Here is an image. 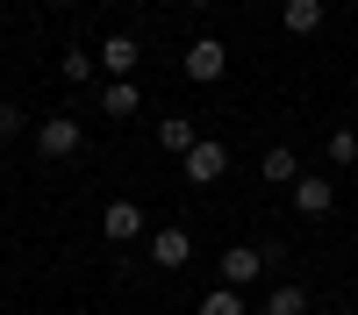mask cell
<instances>
[{
	"mask_svg": "<svg viewBox=\"0 0 358 315\" xmlns=\"http://www.w3.org/2000/svg\"><path fill=\"white\" fill-rule=\"evenodd\" d=\"M273 258H280V244H236V251H222V286H236V294L258 286V272L273 265Z\"/></svg>",
	"mask_w": 358,
	"mask_h": 315,
	"instance_id": "cell-1",
	"label": "cell"
},
{
	"mask_svg": "<svg viewBox=\"0 0 358 315\" xmlns=\"http://www.w3.org/2000/svg\"><path fill=\"white\" fill-rule=\"evenodd\" d=\"M179 172H187V180H194V186H215V180H222V172H229V143H215V136H201V143H194V151H187V158H179Z\"/></svg>",
	"mask_w": 358,
	"mask_h": 315,
	"instance_id": "cell-2",
	"label": "cell"
},
{
	"mask_svg": "<svg viewBox=\"0 0 358 315\" xmlns=\"http://www.w3.org/2000/svg\"><path fill=\"white\" fill-rule=\"evenodd\" d=\"M36 151H43V158H79V151H86V129L72 122V115H50V122L36 129Z\"/></svg>",
	"mask_w": 358,
	"mask_h": 315,
	"instance_id": "cell-3",
	"label": "cell"
},
{
	"mask_svg": "<svg viewBox=\"0 0 358 315\" xmlns=\"http://www.w3.org/2000/svg\"><path fill=\"white\" fill-rule=\"evenodd\" d=\"M187 258H194V237H187V229H179V222H165L158 237H151V265L179 272V265H187Z\"/></svg>",
	"mask_w": 358,
	"mask_h": 315,
	"instance_id": "cell-4",
	"label": "cell"
},
{
	"mask_svg": "<svg viewBox=\"0 0 358 315\" xmlns=\"http://www.w3.org/2000/svg\"><path fill=\"white\" fill-rule=\"evenodd\" d=\"M330 208H337V186L301 172V180H294V215H330Z\"/></svg>",
	"mask_w": 358,
	"mask_h": 315,
	"instance_id": "cell-5",
	"label": "cell"
},
{
	"mask_svg": "<svg viewBox=\"0 0 358 315\" xmlns=\"http://www.w3.org/2000/svg\"><path fill=\"white\" fill-rule=\"evenodd\" d=\"M136 108H143V86L136 79H108L101 86V115H108V122H129Z\"/></svg>",
	"mask_w": 358,
	"mask_h": 315,
	"instance_id": "cell-6",
	"label": "cell"
},
{
	"mask_svg": "<svg viewBox=\"0 0 358 315\" xmlns=\"http://www.w3.org/2000/svg\"><path fill=\"white\" fill-rule=\"evenodd\" d=\"M222 72H229V50H222L215 36H201V43L187 50V79H201V86H208V79H222Z\"/></svg>",
	"mask_w": 358,
	"mask_h": 315,
	"instance_id": "cell-7",
	"label": "cell"
},
{
	"mask_svg": "<svg viewBox=\"0 0 358 315\" xmlns=\"http://www.w3.org/2000/svg\"><path fill=\"white\" fill-rule=\"evenodd\" d=\"M258 180H265V186H294V180H301V158H294L287 143H273V151L258 158Z\"/></svg>",
	"mask_w": 358,
	"mask_h": 315,
	"instance_id": "cell-8",
	"label": "cell"
},
{
	"mask_svg": "<svg viewBox=\"0 0 358 315\" xmlns=\"http://www.w3.org/2000/svg\"><path fill=\"white\" fill-rule=\"evenodd\" d=\"M101 229H108L115 244H136L143 237V208H136V200H115V208L101 215Z\"/></svg>",
	"mask_w": 358,
	"mask_h": 315,
	"instance_id": "cell-9",
	"label": "cell"
},
{
	"mask_svg": "<svg viewBox=\"0 0 358 315\" xmlns=\"http://www.w3.org/2000/svg\"><path fill=\"white\" fill-rule=\"evenodd\" d=\"M101 65H108L115 79H129V72L143 65V43H136V36H108V43H101Z\"/></svg>",
	"mask_w": 358,
	"mask_h": 315,
	"instance_id": "cell-10",
	"label": "cell"
},
{
	"mask_svg": "<svg viewBox=\"0 0 358 315\" xmlns=\"http://www.w3.org/2000/svg\"><path fill=\"white\" fill-rule=\"evenodd\" d=\"M158 143H165V151H172V158H187V151H194V143H201V129L187 122V115H165V122H158Z\"/></svg>",
	"mask_w": 358,
	"mask_h": 315,
	"instance_id": "cell-11",
	"label": "cell"
},
{
	"mask_svg": "<svg viewBox=\"0 0 358 315\" xmlns=\"http://www.w3.org/2000/svg\"><path fill=\"white\" fill-rule=\"evenodd\" d=\"M287 29H294V36H315V29H322V0H287V15H280Z\"/></svg>",
	"mask_w": 358,
	"mask_h": 315,
	"instance_id": "cell-12",
	"label": "cell"
},
{
	"mask_svg": "<svg viewBox=\"0 0 358 315\" xmlns=\"http://www.w3.org/2000/svg\"><path fill=\"white\" fill-rule=\"evenodd\" d=\"M258 308H265V315H308V294H301V286H273Z\"/></svg>",
	"mask_w": 358,
	"mask_h": 315,
	"instance_id": "cell-13",
	"label": "cell"
},
{
	"mask_svg": "<svg viewBox=\"0 0 358 315\" xmlns=\"http://www.w3.org/2000/svg\"><path fill=\"white\" fill-rule=\"evenodd\" d=\"M201 315H244V294H236V286H215V294H201Z\"/></svg>",
	"mask_w": 358,
	"mask_h": 315,
	"instance_id": "cell-14",
	"label": "cell"
},
{
	"mask_svg": "<svg viewBox=\"0 0 358 315\" xmlns=\"http://www.w3.org/2000/svg\"><path fill=\"white\" fill-rule=\"evenodd\" d=\"M322 151H330V165H351V158H358V129H330V136H322Z\"/></svg>",
	"mask_w": 358,
	"mask_h": 315,
	"instance_id": "cell-15",
	"label": "cell"
},
{
	"mask_svg": "<svg viewBox=\"0 0 358 315\" xmlns=\"http://www.w3.org/2000/svg\"><path fill=\"white\" fill-rule=\"evenodd\" d=\"M65 79L86 86V79H94V57H86V50H65Z\"/></svg>",
	"mask_w": 358,
	"mask_h": 315,
	"instance_id": "cell-16",
	"label": "cell"
},
{
	"mask_svg": "<svg viewBox=\"0 0 358 315\" xmlns=\"http://www.w3.org/2000/svg\"><path fill=\"white\" fill-rule=\"evenodd\" d=\"M22 129V108H8V101H0V136H15Z\"/></svg>",
	"mask_w": 358,
	"mask_h": 315,
	"instance_id": "cell-17",
	"label": "cell"
},
{
	"mask_svg": "<svg viewBox=\"0 0 358 315\" xmlns=\"http://www.w3.org/2000/svg\"><path fill=\"white\" fill-rule=\"evenodd\" d=\"M187 8H208V0H187Z\"/></svg>",
	"mask_w": 358,
	"mask_h": 315,
	"instance_id": "cell-18",
	"label": "cell"
},
{
	"mask_svg": "<svg viewBox=\"0 0 358 315\" xmlns=\"http://www.w3.org/2000/svg\"><path fill=\"white\" fill-rule=\"evenodd\" d=\"M351 94H358V79H351Z\"/></svg>",
	"mask_w": 358,
	"mask_h": 315,
	"instance_id": "cell-19",
	"label": "cell"
}]
</instances>
